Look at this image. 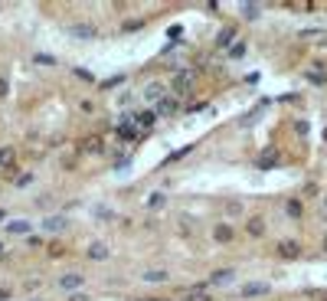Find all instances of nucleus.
Here are the masks:
<instances>
[{"label":"nucleus","instance_id":"f257e3e1","mask_svg":"<svg viewBox=\"0 0 327 301\" xmlns=\"http://www.w3.org/2000/svg\"><path fill=\"white\" fill-rule=\"evenodd\" d=\"M196 86V69H177L174 79H170V88H174V95H186L190 88Z\"/></svg>","mask_w":327,"mask_h":301},{"label":"nucleus","instance_id":"f03ea898","mask_svg":"<svg viewBox=\"0 0 327 301\" xmlns=\"http://www.w3.org/2000/svg\"><path fill=\"white\" fill-rule=\"evenodd\" d=\"M268 291H272L268 281H245L239 288V298H262V295H268Z\"/></svg>","mask_w":327,"mask_h":301},{"label":"nucleus","instance_id":"7ed1b4c3","mask_svg":"<svg viewBox=\"0 0 327 301\" xmlns=\"http://www.w3.org/2000/svg\"><path fill=\"white\" fill-rule=\"evenodd\" d=\"M180 108H184V105H180V95H167L161 105L154 108V111H157V118H170V115H177Z\"/></svg>","mask_w":327,"mask_h":301},{"label":"nucleus","instance_id":"20e7f679","mask_svg":"<svg viewBox=\"0 0 327 301\" xmlns=\"http://www.w3.org/2000/svg\"><path fill=\"white\" fill-rule=\"evenodd\" d=\"M141 95H144V102H157V105H161L164 98H167V86H164V82H147Z\"/></svg>","mask_w":327,"mask_h":301},{"label":"nucleus","instance_id":"39448f33","mask_svg":"<svg viewBox=\"0 0 327 301\" xmlns=\"http://www.w3.org/2000/svg\"><path fill=\"white\" fill-rule=\"evenodd\" d=\"M69 36H76V40H95L98 30H95V23H72Z\"/></svg>","mask_w":327,"mask_h":301},{"label":"nucleus","instance_id":"423d86ee","mask_svg":"<svg viewBox=\"0 0 327 301\" xmlns=\"http://www.w3.org/2000/svg\"><path fill=\"white\" fill-rule=\"evenodd\" d=\"M65 226H69V219L59 216V213H53V216H46L43 223H40V229H46V233H62Z\"/></svg>","mask_w":327,"mask_h":301},{"label":"nucleus","instance_id":"0eeeda50","mask_svg":"<svg viewBox=\"0 0 327 301\" xmlns=\"http://www.w3.org/2000/svg\"><path fill=\"white\" fill-rule=\"evenodd\" d=\"M154 121H157V111H151V108H141V111H134V125L141 131L154 128Z\"/></svg>","mask_w":327,"mask_h":301},{"label":"nucleus","instance_id":"6e6552de","mask_svg":"<svg viewBox=\"0 0 327 301\" xmlns=\"http://www.w3.org/2000/svg\"><path fill=\"white\" fill-rule=\"evenodd\" d=\"M278 256L288 258V262H291V258H301V246H298L294 239H285V242H278Z\"/></svg>","mask_w":327,"mask_h":301},{"label":"nucleus","instance_id":"1a4fd4ad","mask_svg":"<svg viewBox=\"0 0 327 301\" xmlns=\"http://www.w3.org/2000/svg\"><path fill=\"white\" fill-rule=\"evenodd\" d=\"M245 233H249L252 239H262L265 236V219H262V216H249V219H245Z\"/></svg>","mask_w":327,"mask_h":301},{"label":"nucleus","instance_id":"9d476101","mask_svg":"<svg viewBox=\"0 0 327 301\" xmlns=\"http://www.w3.org/2000/svg\"><path fill=\"white\" fill-rule=\"evenodd\" d=\"M85 256H88V258H92V262H105V258H108V256H111V249H108V246H105V242H92V246H88V249H85Z\"/></svg>","mask_w":327,"mask_h":301},{"label":"nucleus","instance_id":"9b49d317","mask_svg":"<svg viewBox=\"0 0 327 301\" xmlns=\"http://www.w3.org/2000/svg\"><path fill=\"white\" fill-rule=\"evenodd\" d=\"M216 46L229 53V49L236 46V30H232V26H226V30H219V36H216Z\"/></svg>","mask_w":327,"mask_h":301},{"label":"nucleus","instance_id":"f8f14e48","mask_svg":"<svg viewBox=\"0 0 327 301\" xmlns=\"http://www.w3.org/2000/svg\"><path fill=\"white\" fill-rule=\"evenodd\" d=\"M82 275H79V272H69V275H62V279H59V288L62 291H76V288H82Z\"/></svg>","mask_w":327,"mask_h":301},{"label":"nucleus","instance_id":"ddd939ff","mask_svg":"<svg viewBox=\"0 0 327 301\" xmlns=\"http://www.w3.org/2000/svg\"><path fill=\"white\" fill-rule=\"evenodd\" d=\"M232 281H236V272L232 269H216L209 275V285H232Z\"/></svg>","mask_w":327,"mask_h":301},{"label":"nucleus","instance_id":"4468645a","mask_svg":"<svg viewBox=\"0 0 327 301\" xmlns=\"http://www.w3.org/2000/svg\"><path fill=\"white\" fill-rule=\"evenodd\" d=\"M141 279L151 281V285H164V281L170 279V272L167 269H147V272H141Z\"/></svg>","mask_w":327,"mask_h":301},{"label":"nucleus","instance_id":"2eb2a0df","mask_svg":"<svg viewBox=\"0 0 327 301\" xmlns=\"http://www.w3.org/2000/svg\"><path fill=\"white\" fill-rule=\"evenodd\" d=\"M213 239H216V242H232V226L229 223H216L213 226Z\"/></svg>","mask_w":327,"mask_h":301},{"label":"nucleus","instance_id":"dca6fc26","mask_svg":"<svg viewBox=\"0 0 327 301\" xmlns=\"http://www.w3.org/2000/svg\"><path fill=\"white\" fill-rule=\"evenodd\" d=\"M275 164H278V154H275V150H265V154L259 157V164H255V167H259V171H272Z\"/></svg>","mask_w":327,"mask_h":301},{"label":"nucleus","instance_id":"f3484780","mask_svg":"<svg viewBox=\"0 0 327 301\" xmlns=\"http://www.w3.org/2000/svg\"><path fill=\"white\" fill-rule=\"evenodd\" d=\"M7 233H10V236H26V233H30V223H26V219H13V223H7Z\"/></svg>","mask_w":327,"mask_h":301},{"label":"nucleus","instance_id":"a211bd4d","mask_svg":"<svg viewBox=\"0 0 327 301\" xmlns=\"http://www.w3.org/2000/svg\"><path fill=\"white\" fill-rule=\"evenodd\" d=\"M82 150H85V154H102V150H105V141L102 138H85Z\"/></svg>","mask_w":327,"mask_h":301},{"label":"nucleus","instance_id":"6ab92c4d","mask_svg":"<svg viewBox=\"0 0 327 301\" xmlns=\"http://www.w3.org/2000/svg\"><path fill=\"white\" fill-rule=\"evenodd\" d=\"M285 213L291 216V219H301V216H305V206H301V200H288V203H285Z\"/></svg>","mask_w":327,"mask_h":301},{"label":"nucleus","instance_id":"aec40b11","mask_svg":"<svg viewBox=\"0 0 327 301\" xmlns=\"http://www.w3.org/2000/svg\"><path fill=\"white\" fill-rule=\"evenodd\" d=\"M223 213H226V216H242V213H245V206H242L239 200H226V206H223Z\"/></svg>","mask_w":327,"mask_h":301},{"label":"nucleus","instance_id":"412c9836","mask_svg":"<svg viewBox=\"0 0 327 301\" xmlns=\"http://www.w3.org/2000/svg\"><path fill=\"white\" fill-rule=\"evenodd\" d=\"M259 13H262V3H242V17L245 20H259Z\"/></svg>","mask_w":327,"mask_h":301},{"label":"nucleus","instance_id":"4be33fe9","mask_svg":"<svg viewBox=\"0 0 327 301\" xmlns=\"http://www.w3.org/2000/svg\"><path fill=\"white\" fill-rule=\"evenodd\" d=\"M184 301H213V298H209L203 288H193V291H186L184 295Z\"/></svg>","mask_w":327,"mask_h":301},{"label":"nucleus","instance_id":"5701e85b","mask_svg":"<svg viewBox=\"0 0 327 301\" xmlns=\"http://www.w3.org/2000/svg\"><path fill=\"white\" fill-rule=\"evenodd\" d=\"M305 79H307V82H314V86H324V82H327V72H314V69H307Z\"/></svg>","mask_w":327,"mask_h":301},{"label":"nucleus","instance_id":"b1692460","mask_svg":"<svg viewBox=\"0 0 327 301\" xmlns=\"http://www.w3.org/2000/svg\"><path fill=\"white\" fill-rule=\"evenodd\" d=\"M33 63H36V65H56V56H49V53H36V56H33Z\"/></svg>","mask_w":327,"mask_h":301},{"label":"nucleus","instance_id":"393cba45","mask_svg":"<svg viewBox=\"0 0 327 301\" xmlns=\"http://www.w3.org/2000/svg\"><path fill=\"white\" fill-rule=\"evenodd\" d=\"M92 216H98V219H111L115 213H111L108 206H92Z\"/></svg>","mask_w":327,"mask_h":301},{"label":"nucleus","instance_id":"a878e982","mask_svg":"<svg viewBox=\"0 0 327 301\" xmlns=\"http://www.w3.org/2000/svg\"><path fill=\"white\" fill-rule=\"evenodd\" d=\"M226 56H229V59H239V56H245V43H236Z\"/></svg>","mask_w":327,"mask_h":301},{"label":"nucleus","instance_id":"bb28decb","mask_svg":"<svg viewBox=\"0 0 327 301\" xmlns=\"http://www.w3.org/2000/svg\"><path fill=\"white\" fill-rule=\"evenodd\" d=\"M121 82H124V75H111L108 82H102V86H105V88H111V86H121Z\"/></svg>","mask_w":327,"mask_h":301},{"label":"nucleus","instance_id":"cd10ccee","mask_svg":"<svg viewBox=\"0 0 327 301\" xmlns=\"http://www.w3.org/2000/svg\"><path fill=\"white\" fill-rule=\"evenodd\" d=\"M164 200H167V196H164V194H154V196H151V200H147V206H161V203H164Z\"/></svg>","mask_w":327,"mask_h":301},{"label":"nucleus","instance_id":"c85d7f7f","mask_svg":"<svg viewBox=\"0 0 327 301\" xmlns=\"http://www.w3.org/2000/svg\"><path fill=\"white\" fill-rule=\"evenodd\" d=\"M141 26H144V20H131V23H124V30H128V33H131V30H141Z\"/></svg>","mask_w":327,"mask_h":301},{"label":"nucleus","instance_id":"c756f323","mask_svg":"<svg viewBox=\"0 0 327 301\" xmlns=\"http://www.w3.org/2000/svg\"><path fill=\"white\" fill-rule=\"evenodd\" d=\"M294 131H298V134H307V121H294Z\"/></svg>","mask_w":327,"mask_h":301},{"label":"nucleus","instance_id":"7c9ffc66","mask_svg":"<svg viewBox=\"0 0 327 301\" xmlns=\"http://www.w3.org/2000/svg\"><path fill=\"white\" fill-rule=\"evenodd\" d=\"M26 246H33V249H40V246H43V239H40V236H30V239H26Z\"/></svg>","mask_w":327,"mask_h":301},{"label":"nucleus","instance_id":"2f4dec72","mask_svg":"<svg viewBox=\"0 0 327 301\" xmlns=\"http://www.w3.org/2000/svg\"><path fill=\"white\" fill-rule=\"evenodd\" d=\"M7 88H10V86H7V79H3V75H0V98L7 95Z\"/></svg>","mask_w":327,"mask_h":301},{"label":"nucleus","instance_id":"473e14b6","mask_svg":"<svg viewBox=\"0 0 327 301\" xmlns=\"http://www.w3.org/2000/svg\"><path fill=\"white\" fill-rule=\"evenodd\" d=\"M10 298V288H0V301H7Z\"/></svg>","mask_w":327,"mask_h":301},{"label":"nucleus","instance_id":"72a5a7b5","mask_svg":"<svg viewBox=\"0 0 327 301\" xmlns=\"http://www.w3.org/2000/svg\"><path fill=\"white\" fill-rule=\"evenodd\" d=\"M321 216L327 219V196H324V203H321Z\"/></svg>","mask_w":327,"mask_h":301},{"label":"nucleus","instance_id":"f704fd0d","mask_svg":"<svg viewBox=\"0 0 327 301\" xmlns=\"http://www.w3.org/2000/svg\"><path fill=\"white\" fill-rule=\"evenodd\" d=\"M0 256H3V242H0Z\"/></svg>","mask_w":327,"mask_h":301},{"label":"nucleus","instance_id":"c9c22d12","mask_svg":"<svg viewBox=\"0 0 327 301\" xmlns=\"http://www.w3.org/2000/svg\"><path fill=\"white\" fill-rule=\"evenodd\" d=\"M324 141H327V128H324Z\"/></svg>","mask_w":327,"mask_h":301},{"label":"nucleus","instance_id":"e433bc0d","mask_svg":"<svg viewBox=\"0 0 327 301\" xmlns=\"http://www.w3.org/2000/svg\"><path fill=\"white\" fill-rule=\"evenodd\" d=\"M0 219H3V210H0Z\"/></svg>","mask_w":327,"mask_h":301},{"label":"nucleus","instance_id":"4c0bfd02","mask_svg":"<svg viewBox=\"0 0 327 301\" xmlns=\"http://www.w3.org/2000/svg\"><path fill=\"white\" fill-rule=\"evenodd\" d=\"M30 301H40V298H30Z\"/></svg>","mask_w":327,"mask_h":301},{"label":"nucleus","instance_id":"58836bf2","mask_svg":"<svg viewBox=\"0 0 327 301\" xmlns=\"http://www.w3.org/2000/svg\"><path fill=\"white\" fill-rule=\"evenodd\" d=\"M324 301H327V295H324Z\"/></svg>","mask_w":327,"mask_h":301}]
</instances>
